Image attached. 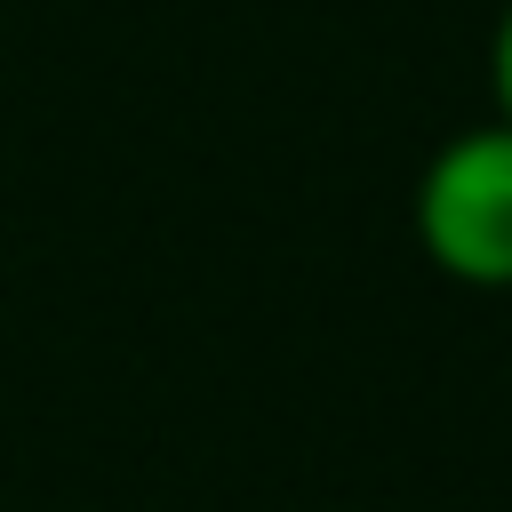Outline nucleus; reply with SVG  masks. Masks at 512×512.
I'll return each instance as SVG.
<instances>
[{
    "label": "nucleus",
    "instance_id": "obj_1",
    "mask_svg": "<svg viewBox=\"0 0 512 512\" xmlns=\"http://www.w3.org/2000/svg\"><path fill=\"white\" fill-rule=\"evenodd\" d=\"M416 248L456 288H512V120H480L424 160Z\"/></svg>",
    "mask_w": 512,
    "mask_h": 512
},
{
    "label": "nucleus",
    "instance_id": "obj_2",
    "mask_svg": "<svg viewBox=\"0 0 512 512\" xmlns=\"http://www.w3.org/2000/svg\"><path fill=\"white\" fill-rule=\"evenodd\" d=\"M488 96H496V120H512V0L488 32Z\"/></svg>",
    "mask_w": 512,
    "mask_h": 512
}]
</instances>
